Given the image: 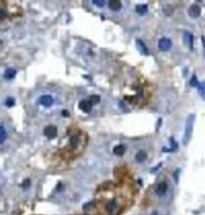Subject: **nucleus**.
<instances>
[{"label": "nucleus", "mask_w": 205, "mask_h": 215, "mask_svg": "<svg viewBox=\"0 0 205 215\" xmlns=\"http://www.w3.org/2000/svg\"><path fill=\"white\" fill-rule=\"evenodd\" d=\"M194 115L191 114L187 118L186 127H184V136H183V144H188L191 137H192V132H193V123H194Z\"/></svg>", "instance_id": "nucleus-1"}, {"label": "nucleus", "mask_w": 205, "mask_h": 215, "mask_svg": "<svg viewBox=\"0 0 205 215\" xmlns=\"http://www.w3.org/2000/svg\"><path fill=\"white\" fill-rule=\"evenodd\" d=\"M158 49L161 51H169L172 49V41H170V39L168 38H162L159 41H158Z\"/></svg>", "instance_id": "nucleus-2"}, {"label": "nucleus", "mask_w": 205, "mask_h": 215, "mask_svg": "<svg viewBox=\"0 0 205 215\" xmlns=\"http://www.w3.org/2000/svg\"><path fill=\"white\" fill-rule=\"evenodd\" d=\"M44 133H45V136L49 138V139L56 138L57 137V127H54V126H47L46 128L44 129Z\"/></svg>", "instance_id": "nucleus-3"}, {"label": "nucleus", "mask_w": 205, "mask_h": 215, "mask_svg": "<svg viewBox=\"0 0 205 215\" xmlns=\"http://www.w3.org/2000/svg\"><path fill=\"white\" fill-rule=\"evenodd\" d=\"M39 103L45 106V108H50L52 104H53V98L49 94H45V96H41L40 99H39Z\"/></svg>", "instance_id": "nucleus-4"}, {"label": "nucleus", "mask_w": 205, "mask_h": 215, "mask_svg": "<svg viewBox=\"0 0 205 215\" xmlns=\"http://www.w3.org/2000/svg\"><path fill=\"white\" fill-rule=\"evenodd\" d=\"M92 106H93V104H92L91 100H82V102L79 104V108H80V109L83 111V112H87V114L91 112Z\"/></svg>", "instance_id": "nucleus-5"}, {"label": "nucleus", "mask_w": 205, "mask_h": 215, "mask_svg": "<svg viewBox=\"0 0 205 215\" xmlns=\"http://www.w3.org/2000/svg\"><path fill=\"white\" fill-rule=\"evenodd\" d=\"M188 13H189V16L193 17V18L199 17L200 16V8L198 5H192L188 10Z\"/></svg>", "instance_id": "nucleus-6"}, {"label": "nucleus", "mask_w": 205, "mask_h": 215, "mask_svg": "<svg viewBox=\"0 0 205 215\" xmlns=\"http://www.w3.org/2000/svg\"><path fill=\"white\" fill-rule=\"evenodd\" d=\"M167 189H168V185H167L165 181H163V183L158 184V186H157V189H156V193L158 194V196H163V194H165Z\"/></svg>", "instance_id": "nucleus-7"}, {"label": "nucleus", "mask_w": 205, "mask_h": 215, "mask_svg": "<svg viewBox=\"0 0 205 215\" xmlns=\"http://www.w3.org/2000/svg\"><path fill=\"white\" fill-rule=\"evenodd\" d=\"M16 74H17L16 69L9 68V69H6V70H5V73H4V77H5L6 80H12L13 77L16 76Z\"/></svg>", "instance_id": "nucleus-8"}, {"label": "nucleus", "mask_w": 205, "mask_h": 215, "mask_svg": "<svg viewBox=\"0 0 205 215\" xmlns=\"http://www.w3.org/2000/svg\"><path fill=\"white\" fill-rule=\"evenodd\" d=\"M136 47L140 50V52L142 53V55H148V50L141 40H136Z\"/></svg>", "instance_id": "nucleus-9"}, {"label": "nucleus", "mask_w": 205, "mask_h": 215, "mask_svg": "<svg viewBox=\"0 0 205 215\" xmlns=\"http://www.w3.org/2000/svg\"><path fill=\"white\" fill-rule=\"evenodd\" d=\"M107 5H109V8H110L111 10H113V11L120 10V9H121V6H122L121 1H115V0H111V1H107Z\"/></svg>", "instance_id": "nucleus-10"}, {"label": "nucleus", "mask_w": 205, "mask_h": 215, "mask_svg": "<svg viewBox=\"0 0 205 215\" xmlns=\"http://www.w3.org/2000/svg\"><path fill=\"white\" fill-rule=\"evenodd\" d=\"M184 41L187 42V45H188L189 49L193 47V36H192V34H189V33H186V34H184Z\"/></svg>", "instance_id": "nucleus-11"}, {"label": "nucleus", "mask_w": 205, "mask_h": 215, "mask_svg": "<svg viewBox=\"0 0 205 215\" xmlns=\"http://www.w3.org/2000/svg\"><path fill=\"white\" fill-rule=\"evenodd\" d=\"M147 157L146 155V152L145 151H139L138 153H136V156H135V160L138 161V162H142V161H145Z\"/></svg>", "instance_id": "nucleus-12"}, {"label": "nucleus", "mask_w": 205, "mask_h": 215, "mask_svg": "<svg viewBox=\"0 0 205 215\" xmlns=\"http://www.w3.org/2000/svg\"><path fill=\"white\" fill-rule=\"evenodd\" d=\"M124 151H126V146L124 145H117L113 149V152L116 153V155H123V153H124Z\"/></svg>", "instance_id": "nucleus-13"}, {"label": "nucleus", "mask_w": 205, "mask_h": 215, "mask_svg": "<svg viewBox=\"0 0 205 215\" xmlns=\"http://www.w3.org/2000/svg\"><path fill=\"white\" fill-rule=\"evenodd\" d=\"M136 12L139 13V15H145V13L147 12V6L146 5H138L135 8Z\"/></svg>", "instance_id": "nucleus-14"}, {"label": "nucleus", "mask_w": 205, "mask_h": 215, "mask_svg": "<svg viewBox=\"0 0 205 215\" xmlns=\"http://www.w3.org/2000/svg\"><path fill=\"white\" fill-rule=\"evenodd\" d=\"M6 136H8V134H6V131H5V128H4V127H1V126H0V144L5 142V139H6Z\"/></svg>", "instance_id": "nucleus-15"}, {"label": "nucleus", "mask_w": 205, "mask_h": 215, "mask_svg": "<svg viewBox=\"0 0 205 215\" xmlns=\"http://www.w3.org/2000/svg\"><path fill=\"white\" fill-rule=\"evenodd\" d=\"M198 90H199V93L202 94V97L205 98V84H199V86H198Z\"/></svg>", "instance_id": "nucleus-16"}, {"label": "nucleus", "mask_w": 205, "mask_h": 215, "mask_svg": "<svg viewBox=\"0 0 205 215\" xmlns=\"http://www.w3.org/2000/svg\"><path fill=\"white\" fill-rule=\"evenodd\" d=\"M5 105L9 106V108L13 106V105H15V99H13V98H8L5 100Z\"/></svg>", "instance_id": "nucleus-17"}, {"label": "nucleus", "mask_w": 205, "mask_h": 215, "mask_svg": "<svg viewBox=\"0 0 205 215\" xmlns=\"http://www.w3.org/2000/svg\"><path fill=\"white\" fill-rule=\"evenodd\" d=\"M93 4L95 5V6H99V8H104V6L107 4L106 1H100V0H99V1H93Z\"/></svg>", "instance_id": "nucleus-18"}, {"label": "nucleus", "mask_w": 205, "mask_h": 215, "mask_svg": "<svg viewBox=\"0 0 205 215\" xmlns=\"http://www.w3.org/2000/svg\"><path fill=\"white\" fill-rule=\"evenodd\" d=\"M191 85H192V86H195V87L199 86V84H198V81H197V77H195V76H193V77H192V80H191Z\"/></svg>", "instance_id": "nucleus-19"}, {"label": "nucleus", "mask_w": 205, "mask_h": 215, "mask_svg": "<svg viewBox=\"0 0 205 215\" xmlns=\"http://www.w3.org/2000/svg\"><path fill=\"white\" fill-rule=\"evenodd\" d=\"M91 102H92V104H94V103H97V102H99V97H97V96H93V97H91Z\"/></svg>", "instance_id": "nucleus-20"}, {"label": "nucleus", "mask_w": 205, "mask_h": 215, "mask_svg": "<svg viewBox=\"0 0 205 215\" xmlns=\"http://www.w3.org/2000/svg\"><path fill=\"white\" fill-rule=\"evenodd\" d=\"M30 184V181L29 180H24V183H23V187H28Z\"/></svg>", "instance_id": "nucleus-21"}, {"label": "nucleus", "mask_w": 205, "mask_h": 215, "mask_svg": "<svg viewBox=\"0 0 205 215\" xmlns=\"http://www.w3.org/2000/svg\"><path fill=\"white\" fill-rule=\"evenodd\" d=\"M0 16H1V17H4V16H5V12H4L1 9H0Z\"/></svg>", "instance_id": "nucleus-22"}, {"label": "nucleus", "mask_w": 205, "mask_h": 215, "mask_svg": "<svg viewBox=\"0 0 205 215\" xmlns=\"http://www.w3.org/2000/svg\"><path fill=\"white\" fill-rule=\"evenodd\" d=\"M62 114H63V116H69V112H68V111H63Z\"/></svg>", "instance_id": "nucleus-23"}]
</instances>
